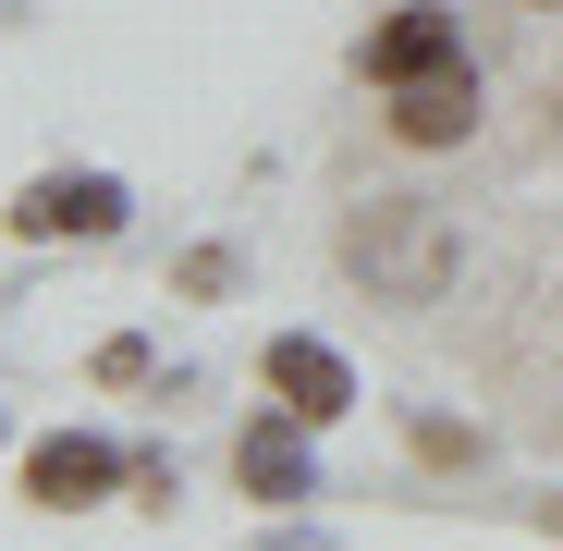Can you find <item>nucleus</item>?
I'll return each mask as SVG.
<instances>
[{
  "instance_id": "obj_1",
  "label": "nucleus",
  "mask_w": 563,
  "mask_h": 551,
  "mask_svg": "<svg viewBox=\"0 0 563 551\" xmlns=\"http://www.w3.org/2000/svg\"><path fill=\"white\" fill-rule=\"evenodd\" d=\"M343 257H355L393 307H441V283H453V221H441L429 197H380V209L343 233Z\"/></svg>"
},
{
  "instance_id": "obj_2",
  "label": "nucleus",
  "mask_w": 563,
  "mask_h": 551,
  "mask_svg": "<svg viewBox=\"0 0 563 551\" xmlns=\"http://www.w3.org/2000/svg\"><path fill=\"white\" fill-rule=\"evenodd\" d=\"M13 233H37V245H62V233H123V184L111 172H49V184H25L13 197Z\"/></svg>"
},
{
  "instance_id": "obj_3",
  "label": "nucleus",
  "mask_w": 563,
  "mask_h": 551,
  "mask_svg": "<svg viewBox=\"0 0 563 551\" xmlns=\"http://www.w3.org/2000/svg\"><path fill=\"white\" fill-rule=\"evenodd\" d=\"M111 478H135L123 453L99 441V429H49L37 453H25V503H49V515H74V503H99Z\"/></svg>"
},
{
  "instance_id": "obj_4",
  "label": "nucleus",
  "mask_w": 563,
  "mask_h": 551,
  "mask_svg": "<svg viewBox=\"0 0 563 551\" xmlns=\"http://www.w3.org/2000/svg\"><path fill=\"white\" fill-rule=\"evenodd\" d=\"M453 62H465V25L441 0H405V13L367 37V86H417V74H453Z\"/></svg>"
},
{
  "instance_id": "obj_5",
  "label": "nucleus",
  "mask_w": 563,
  "mask_h": 551,
  "mask_svg": "<svg viewBox=\"0 0 563 551\" xmlns=\"http://www.w3.org/2000/svg\"><path fill=\"white\" fill-rule=\"evenodd\" d=\"M269 393H282V417H307V429H319V417L355 405V367H343L331 343H307V331H282V343H269Z\"/></svg>"
},
{
  "instance_id": "obj_6",
  "label": "nucleus",
  "mask_w": 563,
  "mask_h": 551,
  "mask_svg": "<svg viewBox=\"0 0 563 551\" xmlns=\"http://www.w3.org/2000/svg\"><path fill=\"white\" fill-rule=\"evenodd\" d=\"M393 135L405 147H465V135H478V74H417V86H393Z\"/></svg>"
},
{
  "instance_id": "obj_7",
  "label": "nucleus",
  "mask_w": 563,
  "mask_h": 551,
  "mask_svg": "<svg viewBox=\"0 0 563 551\" xmlns=\"http://www.w3.org/2000/svg\"><path fill=\"white\" fill-rule=\"evenodd\" d=\"M233 478H245L257 503H307V441H295V429H269V417H257V429L233 441Z\"/></svg>"
},
{
  "instance_id": "obj_8",
  "label": "nucleus",
  "mask_w": 563,
  "mask_h": 551,
  "mask_svg": "<svg viewBox=\"0 0 563 551\" xmlns=\"http://www.w3.org/2000/svg\"><path fill=\"white\" fill-rule=\"evenodd\" d=\"M527 13H563V0H527Z\"/></svg>"
}]
</instances>
